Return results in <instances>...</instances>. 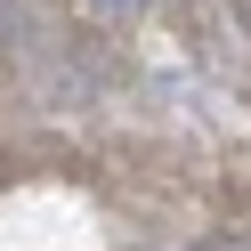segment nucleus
<instances>
[{
	"label": "nucleus",
	"instance_id": "1",
	"mask_svg": "<svg viewBox=\"0 0 251 251\" xmlns=\"http://www.w3.org/2000/svg\"><path fill=\"white\" fill-rule=\"evenodd\" d=\"M0 41H8V0H0Z\"/></svg>",
	"mask_w": 251,
	"mask_h": 251
},
{
	"label": "nucleus",
	"instance_id": "2",
	"mask_svg": "<svg viewBox=\"0 0 251 251\" xmlns=\"http://www.w3.org/2000/svg\"><path fill=\"white\" fill-rule=\"evenodd\" d=\"M105 8H138V0H105Z\"/></svg>",
	"mask_w": 251,
	"mask_h": 251
}]
</instances>
